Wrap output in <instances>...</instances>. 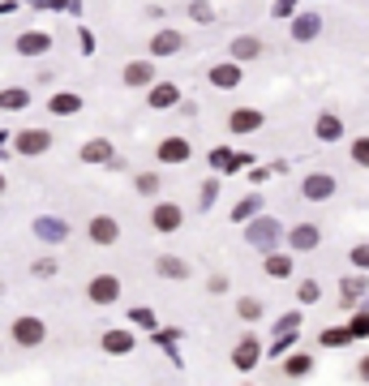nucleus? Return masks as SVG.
Instances as JSON below:
<instances>
[{
  "instance_id": "obj_1",
  "label": "nucleus",
  "mask_w": 369,
  "mask_h": 386,
  "mask_svg": "<svg viewBox=\"0 0 369 386\" xmlns=\"http://www.w3.org/2000/svg\"><path fill=\"white\" fill-rule=\"evenodd\" d=\"M116 296H120V279L116 275H94L90 279V300L94 305H112Z\"/></svg>"
},
{
  "instance_id": "obj_2",
  "label": "nucleus",
  "mask_w": 369,
  "mask_h": 386,
  "mask_svg": "<svg viewBox=\"0 0 369 386\" xmlns=\"http://www.w3.org/2000/svg\"><path fill=\"white\" fill-rule=\"evenodd\" d=\"M13 339H18L22 348L43 344V322L39 318H18V322H13Z\"/></svg>"
},
{
  "instance_id": "obj_3",
  "label": "nucleus",
  "mask_w": 369,
  "mask_h": 386,
  "mask_svg": "<svg viewBox=\"0 0 369 386\" xmlns=\"http://www.w3.org/2000/svg\"><path fill=\"white\" fill-rule=\"evenodd\" d=\"M181 206H176V202H159L155 206V215H151V223H155V232H176V228H181Z\"/></svg>"
},
{
  "instance_id": "obj_4",
  "label": "nucleus",
  "mask_w": 369,
  "mask_h": 386,
  "mask_svg": "<svg viewBox=\"0 0 369 386\" xmlns=\"http://www.w3.org/2000/svg\"><path fill=\"white\" fill-rule=\"evenodd\" d=\"M47 146H52V133H43V129H26V133H18V151L22 155H43Z\"/></svg>"
},
{
  "instance_id": "obj_5",
  "label": "nucleus",
  "mask_w": 369,
  "mask_h": 386,
  "mask_svg": "<svg viewBox=\"0 0 369 386\" xmlns=\"http://www.w3.org/2000/svg\"><path fill=\"white\" fill-rule=\"evenodd\" d=\"M228 125H232V133H253V129L262 125V112H253V107H236Z\"/></svg>"
},
{
  "instance_id": "obj_6",
  "label": "nucleus",
  "mask_w": 369,
  "mask_h": 386,
  "mask_svg": "<svg viewBox=\"0 0 369 386\" xmlns=\"http://www.w3.org/2000/svg\"><path fill=\"white\" fill-rule=\"evenodd\" d=\"M159 159H164V164H185V159H189V142H185V138L159 142Z\"/></svg>"
},
{
  "instance_id": "obj_7",
  "label": "nucleus",
  "mask_w": 369,
  "mask_h": 386,
  "mask_svg": "<svg viewBox=\"0 0 369 386\" xmlns=\"http://www.w3.org/2000/svg\"><path fill=\"white\" fill-rule=\"evenodd\" d=\"M181 30H159V35H155V43H151V52L155 56H172V52H181Z\"/></svg>"
},
{
  "instance_id": "obj_8",
  "label": "nucleus",
  "mask_w": 369,
  "mask_h": 386,
  "mask_svg": "<svg viewBox=\"0 0 369 386\" xmlns=\"http://www.w3.org/2000/svg\"><path fill=\"white\" fill-rule=\"evenodd\" d=\"M47 43H52L47 35H39V30H26V35H18V52H22V56H43Z\"/></svg>"
},
{
  "instance_id": "obj_9",
  "label": "nucleus",
  "mask_w": 369,
  "mask_h": 386,
  "mask_svg": "<svg viewBox=\"0 0 369 386\" xmlns=\"http://www.w3.org/2000/svg\"><path fill=\"white\" fill-rule=\"evenodd\" d=\"M211 86H219V90L240 86V69H236V64H215V69H211Z\"/></svg>"
},
{
  "instance_id": "obj_10",
  "label": "nucleus",
  "mask_w": 369,
  "mask_h": 386,
  "mask_svg": "<svg viewBox=\"0 0 369 386\" xmlns=\"http://www.w3.org/2000/svg\"><path fill=\"white\" fill-rule=\"evenodd\" d=\"M331 193H335V181H331V176L327 172H318V176H309V181H305V198H331Z\"/></svg>"
},
{
  "instance_id": "obj_11",
  "label": "nucleus",
  "mask_w": 369,
  "mask_h": 386,
  "mask_svg": "<svg viewBox=\"0 0 369 386\" xmlns=\"http://www.w3.org/2000/svg\"><path fill=\"white\" fill-rule=\"evenodd\" d=\"M90 240H99V245H112V240H116V219H107V215L90 219Z\"/></svg>"
},
{
  "instance_id": "obj_12",
  "label": "nucleus",
  "mask_w": 369,
  "mask_h": 386,
  "mask_svg": "<svg viewBox=\"0 0 369 386\" xmlns=\"http://www.w3.org/2000/svg\"><path fill=\"white\" fill-rule=\"evenodd\" d=\"M262 52V43L253 39V35H240V39H232V60H253Z\"/></svg>"
},
{
  "instance_id": "obj_13",
  "label": "nucleus",
  "mask_w": 369,
  "mask_h": 386,
  "mask_svg": "<svg viewBox=\"0 0 369 386\" xmlns=\"http://www.w3.org/2000/svg\"><path fill=\"white\" fill-rule=\"evenodd\" d=\"M103 348L116 352V357H120V352H133V335H129V331H107V335H103Z\"/></svg>"
},
{
  "instance_id": "obj_14",
  "label": "nucleus",
  "mask_w": 369,
  "mask_h": 386,
  "mask_svg": "<svg viewBox=\"0 0 369 386\" xmlns=\"http://www.w3.org/2000/svg\"><path fill=\"white\" fill-rule=\"evenodd\" d=\"M232 361H236V369H253V365H258V339H240Z\"/></svg>"
},
{
  "instance_id": "obj_15",
  "label": "nucleus",
  "mask_w": 369,
  "mask_h": 386,
  "mask_svg": "<svg viewBox=\"0 0 369 386\" xmlns=\"http://www.w3.org/2000/svg\"><path fill=\"white\" fill-rule=\"evenodd\" d=\"M151 77H155V69H151L147 60H133L129 69H125V82H129V86H147Z\"/></svg>"
},
{
  "instance_id": "obj_16",
  "label": "nucleus",
  "mask_w": 369,
  "mask_h": 386,
  "mask_svg": "<svg viewBox=\"0 0 369 386\" xmlns=\"http://www.w3.org/2000/svg\"><path fill=\"white\" fill-rule=\"evenodd\" d=\"M82 159H86V164H103V159H112V142H103V138H94V142H86V151H82Z\"/></svg>"
},
{
  "instance_id": "obj_17",
  "label": "nucleus",
  "mask_w": 369,
  "mask_h": 386,
  "mask_svg": "<svg viewBox=\"0 0 369 386\" xmlns=\"http://www.w3.org/2000/svg\"><path fill=\"white\" fill-rule=\"evenodd\" d=\"M181 94H176V86H155L151 90V107H172Z\"/></svg>"
},
{
  "instance_id": "obj_18",
  "label": "nucleus",
  "mask_w": 369,
  "mask_h": 386,
  "mask_svg": "<svg viewBox=\"0 0 369 386\" xmlns=\"http://www.w3.org/2000/svg\"><path fill=\"white\" fill-rule=\"evenodd\" d=\"M159 275H172V279H185V275H189V266L181 262V257H164V262H159Z\"/></svg>"
},
{
  "instance_id": "obj_19",
  "label": "nucleus",
  "mask_w": 369,
  "mask_h": 386,
  "mask_svg": "<svg viewBox=\"0 0 369 386\" xmlns=\"http://www.w3.org/2000/svg\"><path fill=\"white\" fill-rule=\"evenodd\" d=\"M77 107H82V99H77V94H56V99H52V112H56V116H65V112H77Z\"/></svg>"
},
{
  "instance_id": "obj_20",
  "label": "nucleus",
  "mask_w": 369,
  "mask_h": 386,
  "mask_svg": "<svg viewBox=\"0 0 369 386\" xmlns=\"http://www.w3.org/2000/svg\"><path fill=\"white\" fill-rule=\"evenodd\" d=\"M26 103H30L26 90H5V94H0V107H26Z\"/></svg>"
},
{
  "instance_id": "obj_21",
  "label": "nucleus",
  "mask_w": 369,
  "mask_h": 386,
  "mask_svg": "<svg viewBox=\"0 0 369 386\" xmlns=\"http://www.w3.org/2000/svg\"><path fill=\"white\" fill-rule=\"evenodd\" d=\"M292 245H296V249L318 245V232H314V228H296V232H292Z\"/></svg>"
},
{
  "instance_id": "obj_22",
  "label": "nucleus",
  "mask_w": 369,
  "mask_h": 386,
  "mask_svg": "<svg viewBox=\"0 0 369 386\" xmlns=\"http://www.w3.org/2000/svg\"><path fill=\"white\" fill-rule=\"evenodd\" d=\"M318 133H322V138H340V120H335V116H322V120H318Z\"/></svg>"
},
{
  "instance_id": "obj_23",
  "label": "nucleus",
  "mask_w": 369,
  "mask_h": 386,
  "mask_svg": "<svg viewBox=\"0 0 369 386\" xmlns=\"http://www.w3.org/2000/svg\"><path fill=\"white\" fill-rule=\"evenodd\" d=\"M189 18H198V22H211L215 13H211V5H206V0H198V5H189Z\"/></svg>"
},
{
  "instance_id": "obj_24",
  "label": "nucleus",
  "mask_w": 369,
  "mask_h": 386,
  "mask_svg": "<svg viewBox=\"0 0 369 386\" xmlns=\"http://www.w3.org/2000/svg\"><path fill=\"white\" fill-rule=\"evenodd\" d=\"M266 270H270V275H288L292 262H288V257H266Z\"/></svg>"
},
{
  "instance_id": "obj_25",
  "label": "nucleus",
  "mask_w": 369,
  "mask_h": 386,
  "mask_svg": "<svg viewBox=\"0 0 369 386\" xmlns=\"http://www.w3.org/2000/svg\"><path fill=\"white\" fill-rule=\"evenodd\" d=\"M138 189H142V193H155V189H159V176H155V172H142V176H138Z\"/></svg>"
},
{
  "instance_id": "obj_26",
  "label": "nucleus",
  "mask_w": 369,
  "mask_h": 386,
  "mask_svg": "<svg viewBox=\"0 0 369 386\" xmlns=\"http://www.w3.org/2000/svg\"><path fill=\"white\" fill-rule=\"evenodd\" d=\"M352 159H357V164H365V168H369V138H361L357 146H352Z\"/></svg>"
},
{
  "instance_id": "obj_27",
  "label": "nucleus",
  "mask_w": 369,
  "mask_h": 386,
  "mask_svg": "<svg viewBox=\"0 0 369 386\" xmlns=\"http://www.w3.org/2000/svg\"><path fill=\"white\" fill-rule=\"evenodd\" d=\"M240 318H249V322L262 318V305H258V300H240Z\"/></svg>"
},
{
  "instance_id": "obj_28",
  "label": "nucleus",
  "mask_w": 369,
  "mask_h": 386,
  "mask_svg": "<svg viewBox=\"0 0 369 386\" xmlns=\"http://www.w3.org/2000/svg\"><path fill=\"white\" fill-rule=\"evenodd\" d=\"M361 292H365V279H348V283H344V296H348V300L361 296Z\"/></svg>"
},
{
  "instance_id": "obj_29",
  "label": "nucleus",
  "mask_w": 369,
  "mask_h": 386,
  "mask_svg": "<svg viewBox=\"0 0 369 386\" xmlns=\"http://www.w3.org/2000/svg\"><path fill=\"white\" fill-rule=\"evenodd\" d=\"M309 369V357H296V361H288V374H305Z\"/></svg>"
},
{
  "instance_id": "obj_30",
  "label": "nucleus",
  "mask_w": 369,
  "mask_h": 386,
  "mask_svg": "<svg viewBox=\"0 0 369 386\" xmlns=\"http://www.w3.org/2000/svg\"><path fill=\"white\" fill-rule=\"evenodd\" d=\"M352 262H361V266H369V245H357V249H352Z\"/></svg>"
},
{
  "instance_id": "obj_31",
  "label": "nucleus",
  "mask_w": 369,
  "mask_h": 386,
  "mask_svg": "<svg viewBox=\"0 0 369 386\" xmlns=\"http://www.w3.org/2000/svg\"><path fill=\"white\" fill-rule=\"evenodd\" d=\"M352 335H369V313H365V318H357V322H352Z\"/></svg>"
},
{
  "instance_id": "obj_32",
  "label": "nucleus",
  "mask_w": 369,
  "mask_h": 386,
  "mask_svg": "<svg viewBox=\"0 0 369 386\" xmlns=\"http://www.w3.org/2000/svg\"><path fill=\"white\" fill-rule=\"evenodd\" d=\"M314 26H318V22H314V18H305V22H301V26H296V35H301V39H305V35H314Z\"/></svg>"
},
{
  "instance_id": "obj_33",
  "label": "nucleus",
  "mask_w": 369,
  "mask_h": 386,
  "mask_svg": "<svg viewBox=\"0 0 369 386\" xmlns=\"http://www.w3.org/2000/svg\"><path fill=\"white\" fill-rule=\"evenodd\" d=\"M301 300H318V283H305L301 287Z\"/></svg>"
},
{
  "instance_id": "obj_34",
  "label": "nucleus",
  "mask_w": 369,
  "mask_h": 386,
  "mask_svg": "<svg viewBox=\"0 0 369 386\" xmlns=\"http://www.w3.org/2000/svg\"><path fill=\"white\" fill-rule=\"evenodd\" d=\"M361 374H365V378H369V361H365V365H361Z\"/></svg>"
},
{
  "instance_id": "obj_35",
  "label": "nucleus",
  "mask_w": 369,
  "mask_h": 386,
  "mask_svg": "<svg viewBox=\"0 0 369 386\" xmlns=\"http://www.w3.org/2000/svg\"><path fill=\"white\" fill-rule=\"evenodd\" d=\"M0 189H5V176H0Z\"/></svg>"
}]
</instances>
